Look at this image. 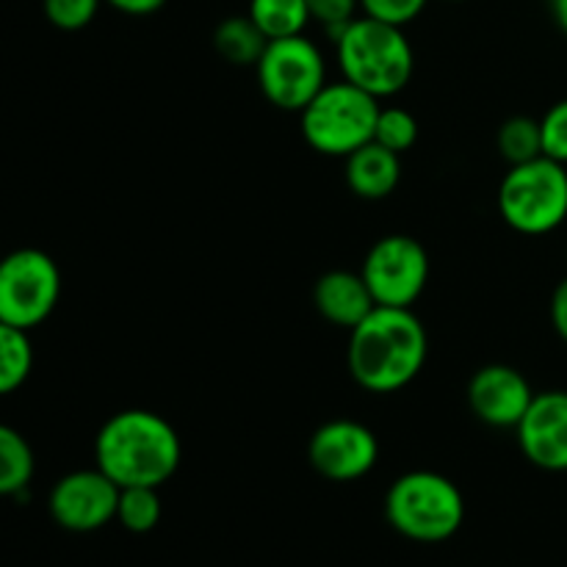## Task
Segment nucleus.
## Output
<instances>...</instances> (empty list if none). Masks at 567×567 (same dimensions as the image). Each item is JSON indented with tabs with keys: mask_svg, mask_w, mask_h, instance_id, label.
Returning a JSON list of instances; mask_svg holds the SVG:
<instances>
[{
	"mask_svg": "<svg viewBox=\"0 0 567 567\" xmlns=\"http://www.w3.org/2000/svg\"><path fill=\"white\" fill-rule=\"evenodd\" d=\"M430 336L413 308L377 305L349 330L347 365L352 380L369 393H396L424 371Z\"/></svg>",
	"mask_w": 567,
	"mask_h": 567,
	"instance_id": "f257e3e1",
	"label": "nucleus"
},
{
	"mask_svg": "<svg viewBox=\"0 0 567 567\" xmlns=\"http://www.w3.org/2000/svg\"><path fill=\"white\" fill-rule=\"evenodd\" d=\"M181 460V435L153 410H122L94 437V465L120 487L166 485Z\"/></svg>",
	"mask_w": 567,
	"mask_h": 567,
	"instance_id": "f03ea898",
	"label": "nucleus"
},
{
	"mask_svg": "<svg viewBox=\"0 0 567 567\" xmlns=\"http://www.w3.org/2000/svg\"><path fill=\"white\" fill-rule=\"evenodd\" d=\"M332 42L343 81L374 94L377 100L399 94L413 78L415 53L404 28L363 14L341 28Z\"/></svg>",
	"mask_w": 567,
	"mask_h": 567,
	"instance_id": "7ed1b4c3",
	"label": "nucleus"
},
{
	"mask_svg": "<svg viewBox=\"0 0 567 567\" xmlns=\"http://www.w3.org/2000/svg\"><path fill=\"white\" fill-rule=\"evenodd\" d=\"M385 520L413 543H446L463 529L465 496L437 471H410L388 487Z\"/></svg>",
	"mask_w": 567,
	"mask_h": 567,
	"instance_id": "20e7f679",
	"label": "nucleus"
},
{
	"mask_svg": "<svg viewBox=\"0 0 567 567\" xmlns=\"http://www.w3.org/2000/svg\"><path fill=\"white\" fill-rule=\"evenodd\" d=\"M380 100L349 81L327 83L299 116L302 136L316 153L347 158L363 144L374 142Z\"/></svg>",
	"mask_w": 567,
	"mask_h": 567,
	"instance_id": "39448f33",
	"label": "nucleus"
},
{
	"mask_svg": "<svg viewBox=\"0 0 567 567\" xmlns=\"http://www.w3.org/2000/svg\"><path fill=\"white\" fill-rule=\"evenodd\" d=\"M498 214L520 236H546L567 219V169L540 158L509 166L496 194Z\"/></svg>",
	"mask_w": 567,
	"mask_h": 567,
	"instance_id": "423d86ee",
	"label": "nucleus"
},
{
	"mask_svg": "<svg viewBox=\"0 0 567 567\" xmlns=\"http://www.w3.org/2000/svg\"><path fill=\"white\" fill-rule=\"evenodd\" d=\"M61 299V271L48 252L22 247L0 258V321L31 332Z\"/></svg>",
	"mask_w": 567,
	"mask_h": 567,
	"instance_id": "0eeeda50",
	"label": "nucleus"
},
{
	"mask_svg": "<svg viewBox=\"0 0 567 567\" xmlns=\"http://www.w3.org/2000/svg\"><path fill=\"white\" fill-rule=\"evenodd\" d=\"M255 72L264 97L291 114H302L305 105L327 86L324 55L305 33L269 39Z\"/></svg>",
	"mask_w": 567,
	"mask_h": 567,
	"instance_id": "6e6552de",
	"label": "nucleus"
},
{
	"mask_svg": "<svg viewBox=\"0 0 567 567\" xmlns=\"http://www.w3.org/2000/svg\"><path fill=\"white\" fill-rule=\"evenodd\" d=\"M360 275L380 308H413L430 282V255L419 238L393 233L369 249Z\"/></svg>",
	"mask_w": 567,
	"mask_h": 567,
	"instance_id": "1a4fd4ad",
	"label": "nucleus"
},
{
	"mask_svg": "<svg viewBox=\"0 0 567 567\" xmlns=\"http://www.w3.org/2000/svg\"><path fill=\"white\" fill-rule=\"evenodd\" d=\"M116 504H120V485L111 482L97 465L61 476L48 496L50 518L61 529L78 535L97 532L116 520Z\"/></svg>",
	"mask_w": 567,
	"mask_h": 567,
	"instance_id": "9d476101",
	"label": "nucleus"
},
{
	"mask_svg": "<svg viewBox=\"0 0 567 567\" xmlns=\"http://www.w3.org/2000/svg\"><path fill=\"white\" fill-rule=\"evenodd\" d=\"M308 460L316 474L330 482H358L380 463V441L365 424L336 419L321 424L308 443Z\"/></svg>",
	"mask_w": 567,
	"mask_h": 567,
	"instance_id": "9b49d317",
	"label": "nucleus"
},
{
	"mask_svg": "<svg viewBox=\"0 0 567 567\" xmlns=\"http://www.w3.org/2000/svg\"><path fill=\"white\" fill-rule=\"evenodd\" d=\"M515 435L535 468L551 474L567 471V391L535 393Z\"/></svg>",
	"mask_w": 567,
	"mask_h": 567,
	"instance_id": "f8f14e48",
	"label": "nucleus"
},
{
	"mask_svg": "<svg viewBox=\"0 0 567 567\" xmlns=\"http://www.w3.org/2000/svg\"><path fill=\"white\" fill-rule=\"evenodd\" d=\"M535 391L518 369L504 363L482 365L468 382V408L493 430H515L529 410Z\"/></svg>",
	"mask_w": 567,
	"mask_h": 567,
	"instance_id": "ddd939ff",
	"label": "nucleus"
},
{
	"mask_svg": "<svg viewBox=\"0 0 567 567\" xmlns=\"http://www.w3.org/2000/svg\"><path fill=\"white\" fill-rule=\"evenodd\" d=\"M313 305L321 319L343 330H354L377 308L363 275L347 269H332L316 280Z\"/></svg>",
	"mask_w": 567,
	"mask_h": 567,
	"instance_id": "4468645a",
	"label": "nucleus"
},
{
	"mask_svg": "<svg viewBox=\"0 0 567 567\" xmlns=\"http://www.w3.org/2000/svg\"><path fill=\"white\" fill-rule=\"evenodd\" d=\"M347 186L360 199H385L396 192L402 181V155L391 153L382 144L369 142L347 155Z\"/></svg>",
	"mask_w": 567,
	"mask_h": 567,
	"instance_id": "2eb2a0df",
	"label": "nucleus"
},
{
	"mask_svg": "<svg viewBox=\"0 0 567 567\" xmlns=\"http://www.w3.org/2000/svg\"><path fill=\"white\" fill-rule=\"evenodd\" d=\"M266 44H269V39L264 37V31L255 25L249 14L227 17L214 31L216 53L233 66H255L264 55Z\"/></svg>",
	"mask_w": 567,
	"mask_h": 567,
	"instance_id": "dca6fc26",
	"label": "nucleus"
},
{
	"mask_svg": "<svg viewBox=\"0 0 567 567\" xmlns=\"http://www.w3.org/2000/svg\"><path fill=\"white\" fill-rule=\"evenodd\" d=\"M37 471L33 449L14 426L0 424V496H17L25 491Z\"/></svg>",
	"mask_w": 567,
	"mask_h": 567,
	"instance_id": "f3484780",
	"label": "nucleus"
},
{
	"mask_svg": "<svg viewBox=\"0 0 567 567\" xmlns=\"http://www.w3.org/2000/svg\"><path fill=\"white\" fill-rule=\"evenodd\" d=\"M249 17L266 39H286L305 33L310 11L305 0H249Z\"/></svg>",
	"mask_w": 567,
	"mask_h": 567,
	"instance_id": "a211bd4d",
	"label": "nucleus"
},
{
	"mask_svg": "<svg viewBox=\"0 0 567 567\" xmlns=\"http://www.w3.org/2000/svg\"><path fill=\"white\" fill-rule=\"evenodd\" d=\"M31 369L33 347L28 332L0 321V396H9L25 385Z\"/></svg>",
	"mask_w": 567,
	"mask_h": 567,
	"instance_id": "6ab92c4d",
	"label": "nucleus"
},
{
	"mask_svg": "<svg viewBox=\"0 0 567 567\" xmlns=\"http://www.w3.org/2000/svg\"><path fill=\"white\" fill-rule=\"evenodd\" d=\"M496 150L509 166L526 164L543 155L540 120L532 116H509L496 133Z\"/></svg>",
	"mask_w": 567,
	"mask_h": 567,
	"instance_id": "aec40b11",
	"label": "nucleus"
},
{
	"mask_svg": "<svg viewBox=\"0 0 567 567\" xmlns=\"http://www.w3.org/2000/svg\"><path fill=\"white\" fill-rule=\"evenodd\" d=\"M161 507L158 487H120V504H116V520L122 529L133 532V535H147L161 524Z\"/></svg>",
	"mask_w": 567,
	"mask_h": 567,
	"instance_id": "412c9836",
	"label": "nucleus"
},
{
	"mask_svg": "<svg viewBox=\"0 0 567 567\" xmlns=\"http://www.w3.org/2000/svg\"><path fill=\"white\" fill-rule=\"evenodd\" d=\"M374 142L396 155L408 153L419 142V120L408 109H399V105L380 109L374 127Z\"/></svg>",
	"mask_w": 567,
	"mask_h": 567,
	"instance_id": "4be33fe9",
	"label": "nucleus"
},
{
	"mask_svg": "<svg viewBox=\"0 0 567 567\" xmlns=\"http://www.w3.org/2000/svg\"><path fill=\"white\" fill-rule=\"evenodd\" d=\"M103 0H42L44 17L59 31H81L97 17Z\"/></svg>",
	"mask_w": 567,
	"mask_h": 567,
	"instance_id": "5701e85b",
	"label": "nucleus"
},
{
	"mask_svg": "<svg viewBox=\"0 0 567 567\" xmlns=\"http://www.w3.org/2000/svg\"><path fill=\"white\" fill-rule=\"evenodd\" d=\"M543 155L567 166V97L554 103L540 120Z\"/></svg>",
	"mask_w": 567,
	"mask_h": 567,
	"instance_id": "b1692460",
	"label": "nucleus"
},
{
	"mask_svg": "<svg viewBox=\"0 0 567 567\" xmlns=\"http://www.w3.org/2000/svg\"><path fill=\"white\" fill-rule=\"evenodd\" d=\"M426 3L430 0H360V11L365 17H371V20L404 28L413 20H419Z\"/></svg>",
	"mask_w": 567,
	"mask_h": 567,
	"instance_id": "393cba45",
	"label": "nucleus"
},
{
	"mask_svg": "<svg viewBox=\"0 0 567 567\" xmlns=\"http://www.w3.org/2000/svg\"><path fill=\"white\" fill-rule=\"evenodd\" d=\"M305 3H308L310 20L319 22L330 37L347 28L360 11V0H305Z\"/></svg>",
	"mask_w": 567,
	"mask_h": 567,
	"instance_id": "a878e982",
	"label": "nucleus"
},
{
	"mask_svg": "<svg viewBox=\"0 0 567 567\" xmlns=\"http://www.w3.org/2000/svg\"><path fill=\"white\" fill-rule=\"evenodd\" d=\"M551 324L557 336L567 343V277L551 293Z\"/></svg>",
	"mask_w": 567,
	"mask_h": 567,
	"instance_id": "bb28decb",
	"label": "nucleus"
},
{
	"mask_svg": "<svg viewBox=\"0 0 567 567\" xmlns=\"http://www.w3.org/2000/svg\"><path fill=\"white\" fill-rule=\"evenodd\" d=\"M105 3L127 17H147V14H155L158 9H164L166 0H105Z\"/></svg>",
	"mask_w": 567,
	"mask_h": 567,
	"instance_id": "cd10ccee",
	"label": "nucleus"
},
{
	"mask_svg": "<svg viewBox=\"0 0 567 567\" xmlns=\"http://www.w3.org/2000/svg\"><path fill=\"white\" fill-rule=\"evenodd\" d=\"M551 11L557 25L563 28V33H567V0H551Z\"/></svg>",
	"mask_w": 567,
	"mask_h": 567,
	"instance_id": "c85d7f7f",
	"label": "nucleus"
},
{
	"mask_svg": "<svg viewBox=\"0 0 567 567\" xmlns=\"http://www.w3.org/2000/svg\"><path fill=\"white\" fill-rule=\"evenodd\" d=\"M452 3H463V0H452Z\"/></svg>",
	"mask_w": 567,
	"mask_h": 567,
	"instance_id": "c756f323",
	"label": "nucleus"
}]
</instances>
